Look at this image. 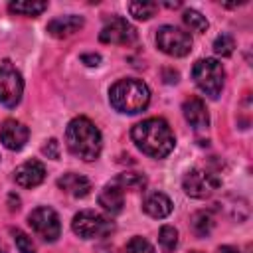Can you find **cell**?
<instances>
[{"label": "cell", "mask_w": 253, "mask_h": 253, "mask_svg": "<svg viewBox=\"0 0 253 253\" xmlns=\"http://www.w3.org/2000/svg\"><path fill=\"white\" fill-rule=\"evenodd\" d=\"M113 221L93 210H83L79 213L73 215L71 221V229L75 235H79L81 239H95V237H105L113 231Z\"/></svg>", "instance_id": "obj_5"}, {"label": "cell", "mask_w": 253, "mask_h": 253, "mask_svg": "<svg viewBox=\"0 0 253 253\" xmlns=\"http://www.w3.org/2000/svg\"><path fill=\"white\" fill-rule=\"evenodd\" d=\"M24 93V79L22 73L10 59L0 61V103L8 109L16 107Z\"/></svg>", "instance_id": "obj_7"}, {"label": "cell", "mask_w": 253, "mask_h": 253, "mask_svg": "<svg viewBox=\"0 0 253 253\" xmlns=\"http://www.w3.org/2000/svg\"><path fill=\"white\" fill-rule=\"evenodd\" d=\"M219 184H221L219 176L210 168H192L184 174V180H182L184 192L196 200L210 198L219 188Z\"/></svg>", "instance_id": "obj_6"}, {"label": "cell", "mask_w": 253, "mask_h": 253, "mask_svg": "<svg viewBox=\"0 0 253 253\" xmlns=\"http://www.w3.org/2000/svg\"><path fill=\"white\" fill-rule=\"evenodd\" d=\"M43 178H45V166L36 158L26 160L14 170V180L22 188H36L43 182Z\"/></svg>", "instance_id": "obj_13"}, {"label": "cell", "mask_w": 253, "mask_h": 253, "mask_svg": "<svg viewBox=\"0 0 253 253\" xmlns=\"http://www.w3.org/2000/svg\"><path fill=\"white\" fill-rule=\"evenodd\" d=\"M128 12L136 20H150L158 12L156 2H128Z\"/></svg>", "instance_id": "obj_22"}, {"label": "cell", "mask_w": 253, "mask_h": 253, "mask_svg": "<svg viewBox=\"0 0 253 253\" xmlns=\"http://www.w3.org/2000/svg\"><path fill=\"white\" fill-rule=\"evenodd\" d=\"M81 61H83L85 65L93 67V65H99L101 55H99V53H83V55H81Z\"/></svg>", "instance_id": "obj_28"}, {"label": "cell", "mask_w": 253, "mask_h": 253, "mask_svg": "<svg viewBox=\"0 0 253 253\" xmlns=\"http://www.w3.org/2000/svg\"><path fill=\"white\" fill-rule=\"evenodd\" d=\"M215 253H239V249H235L231 245H221V247H217Z\"/></svg>", "instance_id": "obj_29"}, {"label": "cell", "mask_w": 253, "mask_h": 253, "mask_svg": "<svg viewBox=\"0 0 253 253\" xmlns=\"http://www.w3.org/2000/svg\"><path fill=\"white\" fill-rule=\"evenodd\" d=\"M28 223L32 227V231L42 237L43 241H57V237L61 235V221H59V215L53 208L49 206H40L36 210L30 211L28 215Z\"/></svg>", "instance_id": "obj_9"}, {"label": "cell", "mask_w": 253, "mask_h": 253, "mask_svg": "<svg viewBox=\"0 0 253 253\" xmlns=\"http://www.w3.org/2000/svg\"><path fill=\"white\" fill-rule=\"evenodd\" d=\"M130 138L136 148L150 158H166L176 144L170 125L160 117H150L136 123L130 130Z\"/></svg>", "instance_id": "obj_1"}, {"label": "cell", "mask_w": 253, "mask_h": 253, "mask_svg": "<svg viewBox=\"0 0 253 253\" xmlns=\"http://www.w3.org/2000/svg\"><path fill=\"white\" fill-rule=\"evenodd\" d=\"M65 144L73 156H77L85 162H93L101 154L103 136L91 119L75 117L69 121L67 128H65Z\"/></svg>", "instance_id": "obj_2"}, {"label": "cell", "mask_w": 253, "mask_h": 253, "mask_svg": "<svg viewBox=\"0 0 253 253\" xmlns=\"http://www.w3.org/2000/svg\"><path fill=\"white\" fill-rule=\"evenodd\" d=\"M190 253H202V251H190Z\"/></svg>", "instance_id": "obj_30"}, {"label": "cell", "mask_w": 253, "mask_h": 253, "mask_svg": "<svg viewBox=\"0 0 253 253\" xmlns=\"http://www.w3.org/2000/svg\"><path fill=\"white\" fill-rule=\"evenodd\" d=\"M192 79L200 87L202 93H206L210 99H217L223 89L225 81V71L223 65L213 59V57H204L198 59L192 67Z\"/></svg>", "instance_id": "obj_4"}, {"label": "cell", "mask_w": 253, "mask_h": 253, "mask_svg": "<svg viewBox=\"0 0 253 253\" xmlns=\"http://www.w3.org/2000/svg\"><path fill=\"white\" fill-rule=\"evenodd\" d=\"M126 253H154V247L150 245V241H146L140 235H134L128 239L126 243Z\"/></svg>", "instance_id": "obj_26"}, {"label": "cell", "mask_w": 253, "mask_h": 253, "mask_svg": "<svg viewBox=\"0 0 253 253\" xmlns=\"http://www.w3.org/2000/svg\"><path fill=\"white\" fill-rule=\"evenodd\" d=\"M12 235H14V241L20 253H36V245L28 233H24L22 229H12Z\"/></svg>", "instance_id": "obj_25"}, {"label": "cell", "mask_w": 253, "mask_h": 253, "mask_svg": "<svg viewBox=\"0 0 253 253\" xmlns=\"http://www.w3.org/2000/svg\"><path fill=\"white\" fill-rule=\"evenodd\" d=\"M8 10L12 14H20V16H40L43 10H47V2H10Z\"/></svg>", "instance_id": "obj_19"}, {"label": "cell", "mask_w": 253, "mask_h": 253, "mask_svg": "<svg viewBox=\"0 0 253 253\" xmlns=\"http://www.w3.org/2000/svg\"><path fill=\"white\" fill-rule=\"evenodd\" d=\"M158 243H160V247L166 253L174 251L176 245H178V231H176V227L174 225H162L160 233H158Z\"/></svg>", "instance_id": "obj_23"}, {"label": "cell", "mask_w": 253, "mask_h": 253, "mask_svg": "<svg viewBox=\"0 0 253 253\" xmlns=\"http://www.w3.org/2000/svg\"><path fill=\"white\" fill-rule=\"evenodd\" d=\"M42 152H43V154H47V158L57 160V158H59V142H57L55 138H49V140L43 144Z\"/></svg>", "instance_id": "obj_27"}, {"label": "cell", "mask_w": 253, "mask_h": 253, "mask_svg": "<svg viewBox=\"0 0 253 253\" xmlns=\"http://www.w3.org/2000/svg\"><path fill=\"white\" fill-rule=\"evenodd\" d=\"M190 221H192V231L198 237L210 235L211 229H213V225H215V219H213V215L210 211H196Z\"/></svg>", "instance_id": "obj_18"}, {"label": "cell", "mask_w": 253, "mask_h": 253, "mask_svg": "<svg viewBox=\"0 0 253 253\" xmlns=\"http://www.w3.org/2000/svg\"><path fill=\"white\" fill-rule=\"evenodd\" d=\"M113 182L119 184L123 190H142V188L146 186L144 174H138V172H125V174H119Z\"/></svg>", "instance_id": "obj_21"}, {"label": "cell", "mask_w": 253, "mask_h": 253, "mask_svg": "<svg viewBox=\"0 0 253 253\" xmlns=\"http://www.w3.org/2000/svg\"><path fill=\"white\" fill-rule=\"evenodd\" d=\"M83 24H85V20L81 16L67 14V16H57V18L49 20L47 26H45V30H47L49 36H53L57 40H63V38H69L75 32H79L83 28Z\"/></svg>", "instance_id": "obj_14"}, {"label": "cell", "mask_w": 253, "mask_h": 253, "mask_svg": "<svg viewBox=\"0 0 253 253\" xmlns=\"http://www.w3.org/2000/svg\"><path fill=\"white\" fill-rule=\"evenodd\" d=\"M142 210L154 219H164L172 211V200L162 192H152V194H148L144 198Z\"/></svg>", "instance_id": "obj_17"}, {"label": "cell", "mask_w": 253, "mask_h": 253, "mask_svg": "<svg viewBox=\"0 0 253 253\" xmlns=\"http://www.w3.org/2000/svg\"><path fill=\"white\" fill-rule=\"evenodd\" d=\"M99 40L103 43H117V45H130L136 40V30L130 26L128 20L121 16H113L101 30Z\"/></svg>", "instance_id": "obj_10"}, {"label": "cell", "mask_w": 253, "mask_h": 253, "mask_svg": "<svg viewBox=\"0 0 253 253\" xmlns=\"http://www.w3.org/2000/svg\"><path fill=\"white\" fill-rule=\"evenodd\" d=\"M109 101L115 111L125 115L142 113L150 103V89L142 79H119L109 89Z\"/></svg>", "instance_id": "obj_3"}, {"label": "cell", "mask_w": 253, "mask_h": 253, "mask_svg": "<svg viewBox=\"0 0 253 253\" xmlns=\"http://www.w3.org/2000/svg\"><path fill=\"white\" fill-rule=\"evenodd\" d=\"M182 113L194 130H206L210 126V113L200 97H188L182 103Z\"/></svg>", "instance_id": "obj_12"}, {"label": "cell", "mask_w": 253, "mask_h": 253, "mask_svg": "<svg viewBox=\"0 0 253 253\" xmlns=\"http://www.w3.org/2000/svg\"><path fill=\"white\" fill-rule=\"evenodd\" d=\"M57 188L63 190L65 194L73 196V198H85L91 192V182H89V178H85L81 174L67 172V174L57 178Z\"/></svg>", "instance_id": "obj_16"}, {"label": "cell", "mask_w": 253, "mask_h": 253, "mask_svg": "<svg viewBox=\"0 0 253 253\" xmlns=\"http://www.w3.org/2000/svg\"><path fill=\"white\" fill-rule=\"evenodd\" d=\"M30 138V130L16 119H6L0 126V140L8 150H22Z\"/></svg>", "instance_id": "obj_11"}, {"label": "cell", "mask_w": 253, "mask_h": 253, "mask_svg": "<svg viewBox=\"0 0 253 253\" xmlns=\"http://www.w3.org/2000/svg\"><path fill=\"white\" fill-rule=\"evenodd\" d=\"M107 253H111V251H107Z\"/></svg>", "instance_id": "obj_31"}, {"label": "cell", "mask_w": 253, "mask_h": 253, "mask_svg": "<svg viewBox=\"0 0 253 253\" xmlns=\"http://www.w3.org/2000/svg\"><path fill=\"white\" fill-rule=\"evenodd\" d=\"M233 47H235V40H233L229 34H221V36H217L215 42H213V51H215L217 55H221V57L231 55V53H233Z\"/></svg>", "instance_id": "obj_24"}, {"label": "cell", "mask_w": 253, "mask_h": 253, "mask_svg": "<svg viewBox=\"0 0 253 253\" xmlns=\"http://www.w3.org/2000/svg\"><path fill=\"white\" fill-rule=\"evenodd\" d=\"M99 206L109 211V213H121L123 211V206H125V190L115 184V182H109L107 186H103V190L99 192Z\"/></svg>", "instance_id": "obj_15"}, {"label": "cell", "mask_w": 253, "mask_h": 253, "mask_svg": "<svg viewBox=\"0 0 253 253\" xmlns=\"http://www.w3.org/2000/svg\"><path fill=\"white\" fill-rule=\"evenodd\" d=\"M156 45L160 51L172 57H184L192 51V36L190 32L176 26H162L156 32Z\"/></svg>", "instance_id": "obj_8"}, {"label": "cell", "mask_w": 253, "mask_h": 253, "mask_svg": "<svg viewBox=\"0 0 253 253\" xmlns=\"http://www.w3.org/2000/svg\"><path fill=\"white\" fill-rule=\"evenodd\" d=\"M182 20H184V24L188 26V30H192V32H196V34H204V32L210 28V22L206 20V16H202L198 10H192V8L184 10Z\"/></svg>", "instance_id": "obj_20"}]
</instances>
